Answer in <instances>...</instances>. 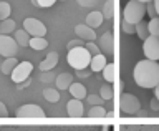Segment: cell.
I'll return each instance as SVG.
<instances>
[{
  "label": "cell",
  "instance_id": "6da1fadb",
  "mask_svg": "<svg viewBox=\"0 0 159 131\" xmlns=\"http://www.w3.org/2000/svg\"><path fill=\"white\" fill-rule=\"evenodd\" d=\"M133 78L138 87L154 88L159 83V63L154 60H141L136 63L133 72Z\"/></svg>",
  "mask_w": 159,
  "mask_h": 131
},
{
  "label": "cell",
  "instance_id": "7a4b0ae2",
  "mask_svg": "<svg viewBox=\"0 0 159 131\" xmlns=\"http://www.w3.org/2000/svg\"><path fill=\"white\" fill-rule=\"evenodd\" d=\"M66 62L71 68L75 70H83L89 68V62H91V53L86 50V47H76L68 50L66 53Z\"/></svg>",
  "mask_w": 159,
  "mask_h": 131
},
{
  "label": "cell",
  "instance_id": "3957f363",
  "mask_svg": "<svg viewBox=\"0 0 159 131\" xmlns=\"http://www.w3.org/2000/svg\"><path fill=\"white\" fill-rule=\"evenodd\" d=\"M144 13H146V3L139 2V0H129L124 7L123 12V20L136 25L138 22H141L144 18Z\"/></svg>",
  "mask_w": 159,
  "mask_h": 131
},
{
  "label": "cell",
  "instance_id": "277c9868",
  "mask_svg": "<svg viewBox=\"0 0 159 131\" xmlns=\"http://www.w3.org/2000/svg\"><path fill=\"white\" fill-rule=\"evenodd\" d=\"M17 118H22V119H43L45 118V111L42 110V106L35 103H27V105H22L18 110H17Z\"/></svg>",
  "mask_w": 159,
  "mask_h": 131
},
{
  "label": "cell",
  "instance_id": "5b68a950",
  "mask_svg": "<svg viewBox=\"0 0 159 131\" xmlns=\"http://www.w3.org/2000/svg\"><path fill=\"white\" fill-rule=\"evenodd\" d=\"M119 110L126 115H136L141 110V103L139 100L131 93H123L119 96Z\"/></svg>",
  "mask_w": 159,
  "mask_h": 131
},
{
  "label": "cell",
  "instance_id": "8992f818",
  "mask_svg": "<svg viewBox=\"0 0 159 131\" xmlns=\"http://www.w3.org/2000/svg\"><path fill=\"white\" fill-rule=\"evenodd\" d=\"M143 52L148 60L159 62V37L149 35L146 40H143Z\"/></svg>",
  "mask_w": 159,
  "mask_h": 131
},
{
  "label": "cell",
  "instance_id": "52a82bcc",
  "mask_svg": "<svg viewBox=\"0 0 159 131\" xmlns=\"http://www.w3.org/2000/svg\"><path fill=\"white\" fill-rule=\"evenodd\" d=\"M17 52H18L17 40L12 38L10 35H0V55L8 58V57H15Z\"/></svg>",
  "mask_w": 159,
  "mask_h": 131
},
{
  "label": "cell",
  "instance_id": "ba28073f",
  "mask_svg": "<svg viewBox=\"0 0 159 131\" xmlns=\"http://www.w3.org/2000/svg\"><path fill=\"white\" fill-rule=\"evenodd\" d=\"M23 28L28 32L30 37H45L47 35V27L43 22L38 18H25L23 20Z\"/></svg>",
  "mask_w": 159,
  "mask_h": 131
},
{
  "label": "cell",
  "instance_id": "9c48e42d",
  "mask_svg": "<svg viewBox=\"0 0 159 131\" xmlns=\"http://www.w3.org/2000/svg\"><path fill=\"white\" fill-rule=\"evenodd\" d=\"M33 70V65L30 62H18V65L13 68V72L10 73L12 75V82L17 85L20 82H23V80H27L30 77V73H32Z\"/></svg>",
  "mask_w": 159,
  "mask_h": 131
},
{
  "label": "cell",
  "instance_id": "30bf717a",
  "mask_svg": "<svg viewBox=\"0 0 159 131\" xmlns=\"http://www.w3.org/2000/svg\"><path fill=\"white\" fill-rule=\"evenodd\" d=\"M98 47L101 50V53L113 55V52H114V35H113V32L103 33L98 40Z\"/></svg>",
  "mask_w": 159,
  "mask_h": 131
},
{
  "label": "cell",
  "instance_id": "8fae6325",
  "mask_svg": "<svg viewBox=\"0 0 159 131\" xmlns=\"http://www.w3.org/2000/svg\"><path fill=\"white\" fill-rule=\"evenodd\" d=\"M75 33H76L78 38L84 40V42H94L96 40V33H94V28L88 27L86 23H78L75 27Z\"/></svg>",
  "mask_w": 159,
  "mask_h": 131
},
{
  "label": "cell",
  "instance_id": "7c38bea8",
  "mask_svg": "<svg viewBox=\"0 0 159 131\" xmlns=\"http://www.w3.org/2000/svg\"><path fill=\"white\" fill-rule=\"evenodd\" d=\"M66 111H68V116L70 118H81L83 115H84V108H83L81 100L71 98L66 103Z\"/></svg>",
  "mask_w": 159,
  "mask_h": 131
},
{
  "label": "cell",
  "instance_id": "4fadbf2b",
  "mask_svg": "<svg viewBox=\"0 0 159 131\" xmlns=\"http://www.w3.org/2000/svg\"><path fill=\"white\" fill-rule=\"evenodd\" d=\"M58 65V53L57 52H50L45 60L40 62V72H48V70H53Z\"/></svg>",
  "mask_w": 159,
  "mask_h": 131
},
{
  "label": "cell",
  "instance_id": "5bb4252c",
  "mask_svg": "<svg viewBox=\"0 0 159 131\" xmlns=\"http://www.w3.org/2000/svg\"><path fill=\"white\" fill-rule=\"evenodd\" d=\"M106 67V57H104L103 53H98L91 57V62H89V70H91L93 73H99L103 72V68Z\"/></svg>",
  "mask_w": 159,
  "mask_h": 131
},
{
  "label": "cell",
  "instance_id": "9a60e30c",
  "mask_svg": "<svg viewBox=\"0 0 159 131\" xmlns=\"http://www.w3.org/2000/svg\"><path fill=\"white\" fill-rule=\"evenodd\" d=\"M68 91H70V95H71L73 98H76V100H84V98H86V95H88L86 88H84V85L76 83V82H73L71 85H70Z\"/></svg>",
  "mask_w": 159,
  "mask_h": 131
},
{
  "label": "cell",
  "instance_id": "2e32d148",
  "mask_svg": "<svg viewBox=\"0 0 159 131\" xmlns=\"http://www.w3.org/2000/svg\"><path fill=\"white\" fill-rule=\"evenodd\" d=\"M55 83H57L58 90H68L70 85L73 83V75L71 73H60L57 78H55Z\"/></svg>",
  "mask_w": 159,
  "mask_h": 131
},
{
  "label": "cell",
  "instance_id": "e0dca14e",
  "mask_svg": "<svg viewBox=\"0 0 159 131\" xmlns=\"http://www.w3.org/2000/svg\"><path fill=\"white\" fill-rule=\"evenodd\" d=\"M103 20H104L103 13L96 12V10H93L91 13L86 15V25H88V27H91V28H98L99 25L103 23Z\"/></svg>",
  "mask_w": 159,
  "mask_h": 131
},
{
  "label": "cell",
  "instance_id": "ac0fdd59",
  "mask_svg": "<svg viewBox=\"0 0 159 131\" xmlns=\"http://www.w3.org/2000/svg\"><path fill=\"white\" fill-rule=\"evenodd\" d=\"M13 38L17 40V43H18V47H28V43H30V35L27 30H15V33H13Z\"/></svg>",
  "mask_w": 159,
  "mask_h": 131
},
{
  "label": "cell",
  "instance_id": "d6986e66",
  "mask_svg": "<svg viewBox=\"0 0 159 131\" xmlns=\"http://www.w3.org/2000/svg\"><path fill=\"white\" fill-rule=\"evenodd\" d=\"M103 78L108 83H113L116 80V65L114 63H106V67L103 68Z\"/></svg>",
  "mask_w": 159,
  "mask_h": 131
},
{
  "label": "cell",
  "instance_id": "ffe728a7",
  "mask_svg": "<svg viewBox=\"0 0 159 131\" xmlns=\"http://www.w3.org/2000/svg\"><path fill=\"white\" fill-rule=\"evenodd\" d=\"M28 47L33 50H45L48 47V40H45V37H32Z\"/></svg>",
  "mask_w": 159,
  "mask_h": 131
},
{
  "label": "cell",
  "instance_id": "44dd1931",
  "mask_svg": "<svg viewBox=\"0 0 159 131\" xmlns=\"http://www.w3.org/2000/svg\"><path fill=\"white\" fill-rule=\"evenodd\" d=\"M43 98L50 103H57L60 100V90L58 88H45L43 90Z\"/></svg>",
  "mask_w": 159,
  "mask_h": 131
},
{
  "label": "cell",
  "instance_id": "7402d4cb",
  "mask_svg": "<svg viewBox=\"0 0 159 131\" xmlns=\"http://www.w3.org/2000/svg\"><path fill=\"white\" fill-rule=\"evenodd\" d=\"M17 65H18V62H17V58H15V57L5 58V62L2 63V73H3V75H10Z\"/></svg>",
  "mask_w": 159,
  "mask_h": 131
},
{
  "label": "cell",
  "instance_id": "603a6c76",
  "mask_svg": "<svg viewBox=\"0 0 159 131\" xmlns=\"http://www.w3.org/2000/svg\"><path fill=\"white\" fill-rule=\"evenodd\" d=\"M136 35L141 40H146L149 37V30H148V23H146V20H141V22H138L136 23Z\"/></svg>",
  "mask_w": 159,
  "mask_h": 131
},
{
  "label": "cell",
  "instance_id": "cb8c5ba5",
  "mask_svg": "<svg viewBox=\"0 0 159 131\" xmlns=\"http://www.w3.org/2000/svg\"><path fill=\"white\" fill-rule=\"evenodd\" d=\"M15 30V22L12 18H7V20H2L0 22V35H8Z\"/></svg>",
  "mask_w": 159,
  "mask_h": 131
},
{
  "label": "cell",
  "instance_id": "d4e9b609",
  "mask_svg": "<svg viewBox=\"0 0 159 131\" xmlns=\"http://www.w3.org/2000/svg\"><path fill=\"white\" fill-rule=\"evenodd\" d=\"M103 17L104 18H108V20H111L114 17V0H106L103 5Z\"/></svg>",
  "mask_w": 159,
  "mask_h": 131
},
{
  "label": "cell",
  "instance_id": "484cf974",
  "mask_svg": "<svg viewBox=\"0 0 159 131\" xmlns=\"http://www.w3.org/2000/svg\"><path fill=\"white\" fill-rule=\"evenodd\" d=\"M99 95H101V98L104 101H109V100H113V96H114V88L109 83H106L101 87V90H99Z\"/></svg>",
  "mask_w": 159,
  "mask_h": 131
},
{
  "label": "cell",
  "instance_id": "4316f807",
  "mask_svg": "<svg viewBox=\"0 0 159 131\" xmlns=\"http://www.w3.org/2000/svg\"><path fill=\"white\" fill-rule=\"evenodd\" d=\"M88 116L89 118H104V116H106V110H104L101 105H94V106L89 108Z\"/></svg>",
  "mask_w": 159,
  "mask_h": 131
},
{
  "label": "cell",
  "instance_id": "83f0119b",
  "mask_svg": "<svg viewBox=\"0 0 159 131\" xmlns=\"http://www.w3.org/2000/svg\"><path fill=\"white\" fill-rule=\"evenodd\" d=\"M148 30H149V35H156L159 37V17H154L148 22Z\"/></svg>",
  "mask_w": 159,
  "mask_h": 131
},
{
  "label": "cell",
  "instance_id": "f1b7e54d",
  "mask_svg": "<svg viewBox=\"0 0 159 131\" xmlns=\"http://www.w3.org/2000/svg\"><path fill=\"white\" fill-rule=\"evenodd\" d=\"M10 12H12L10 3L8 2H0V22H2V20L10 18Z\"/></svg>",
  "mask_w": 159,
  "mask_h": 131
},
{
  "label": "cell",
  "instance_id": "f546056e",
  "mask_svg": "<svg viewBox=\"0 0 159 131\" xmlns=\"http://www.w3.org/2000/svg\"><path fill=\"white\" fill-rule=\"evenodd\" d=\"M86 101L91 106H94V105H103L104 100L101 98V95H86Z\"/></svg>",
  "mask_w": 159,
  "mask_h": 131
},
{
  "label": "cell",
  "instance_id": "4dcf8cb0",
  "mask_svg": "<svg viewBox=\"0 0 159 131\" xmlns=\"http://www.w3.org/2000/svg\"><path fill=\"white\" fill-rule=\"evenodd\" d=\"M121 27H123V32L128 33V35H134V33H136V25L129 23V22H126V20H123V22H121Z\"/></svg>",
  "mask_w": 159,
  "mask_h": 131
},
{
  "label": "cell",
  "instance_id": "1f68e13d",
  "mask_svg": "<svg viewBox=\"0 0 159 131\" xmlns=\"http://www.w3.org/2000/svg\"><path fill=\"white\" fill-rule=\"evenodd\" d=\"M84 47H86V50L89 53H91V57H94V55H98V53H101V50H99V47L94 42H86V45H84Z\"/></svg>",
  "mask_w": 159,
  "mask_h": 131
},
{
  "label": "cell",
  "instance_id": "d6a6232c",
  "mask_svg": "<svg viewBox=\"0 0 159 131\" xmlns=\"http://www.w3.org/2000/svg\"><path fill=\"white\" fill-rule=\"evenodd\" d=\"M84 45H86V42H84V40L76 38V40H70L68 45H66V48L71 50V48H76V47H84Z\"/></svg>",
  "mask_w": 159,
  "mask_h": 131
},
{
  "label": "cell",
  "instance_id": "836d02e7",
  "mask_svg": "<svg viewBox=\"0 0 159 131\" xmlns=\"http://www.w3.org/2000/svg\"><path fill=\"white\" fill-rule=\"evenodd\" d=\"M52 72H53V70H48V72H43V73H42V77H40V80H42L43 83H50V82H53L55 78H53V73H52Z\"/></svg>",
  "mask_w": 159,
  "mask_h": 131
},
{
  "label": "cell",
  "instance_id": "e575fe53",
  "mask_svg": "<svg viewBox=\"0 0 159 131\" xmlns=\"http://www.w3.org/2000/svg\"><path fill=\"white\" fill-rule=\"evenodd\" d=\"M146 12H148V15H149L151 18L157 17V13H156V7H154V2H148V3H146Z\"/></svg>",
  "mask_w": 159,
  "mask_h": 131
},
{
  "label": "cell",
  "instance_id": "d590c367",
  "mask_svg": "<svg viewBox=\"0 0 159 131\" xmlns=\"http://www.w3.org/2000/svg\"><path fill=\"white\" fill-rule=\"evenodd\" d=\"M93 72L89 68H83V70H76V78H88Z\"/></svg>",
  "mask_w": 159,
  "mask_h": 131
},
{
  "label": "cell",
  "instance_id": "8d00e7d4",
  "mask_svg": "<svg viewBox=\"0 0 159 131\" xmlns=\"http://www.w3.org/2000/svg\"><path fill=\"white\" fill-rule=\"evenodd\" d=\"M78 5H81V7H93V5L98 3V0H76Z\"/></svg>",
  "mask_w": 159,
  "mask_h": 131
},
{
  "label": "cell",
  "instance_id": "74e56055",
  "mask_svg": "<svg viewBox=\"0 0 159 131\" xmlns=\"http://www.w3.org/2000/svg\"><path fill=\"white\" fill-rule=\"evenodd\" d=\"M57 2V0H38V7H42V8H48V7H52V5Z\"/></svg>",
  "mask_w": 159,
  "mask_h": 131
},
{
  "label": "cell",
  "instance_id": "f35d334b",
  "mask_svg": "<svg viewBox=\"0 0 159 131\" xmlns=\"http://www.w3.org/2000/svg\"><path fill=\"white\" fill-rule=\"evenodd\" d=\"M7 116H8V110L2 101H0V118H7Z\"/></svg>",
  "mask_w": 159,
  "mask_h": 131
},
{
  "label": "cell",
  "instance_id": "ab89813d",
  "mask_svg": "<svg viewBox=\"0 0 159 131\" xmlns=\"http://www.w3.org/2000/svg\"><path fill=\"white\" fill-rule=\"evenodd\" d=\"M151 110H152V111H159V100L156 96L151 100Z\"/></svg>",
  "mask_w": 159,
  "mask_h": 131
},
{
  "label": "cell",
  "instance_id": "60d3db41",
  "mask_svg": "<svg viewBox=\"0 0 159 131\" xmlns=\"http://www.w3.org/2000/svg\"><path fill=\"white\" fill-rule=\"evenodd\" d=\"M28 85H30V78H27V80H23V82L17 83V88H20V90H22V88H27Z\"/></svg>",
  "mask_w": 159,
  "mask_h": 131
},
{
  "label": "cell",
  "instance_id": "b9f144b4",
  "mask_svg": "<svg viewBox=\"0 0 159 131\" xmlns=\"http://www.w3.org/2000/svg\"><path fill=\"white\" fill-rule=\"evenodd\" d=\"M154 96H156V98L159 100V83L156 85V87H154Z\"/></svg>",
  "mask_w": 159,
  "mask_h": 131
},
{
  "label": "cell",
  "instance_id": "7bdbcfd3",
  "mask_svg": "<svg viewBox=\"0 0 159 131\" xmlns=\"http://www.w3.org/2000/svg\"><path fill=\"white\" fill-rule=\"evenodd\" d=\"M152 2H154V7H156V13L159 17V0H152Z\"/></svg>",
  "mask_w": 159,
  "mask_h": 131
},
{
  "label": "cell",
  "instance_id": "ee69618b",
  "mask_svg": "<svg viewBox=\"0 0 159 131\" xmlns=\"http://www.w3.org/2000/svg\"><path fill=\"white\" fill-rule=\"evenodd\" d=\"M32 3L35 5V7H38V0H32Z\"/></svg>",
  "mask_w": 159,
  "mask_h": 131
},
{
  "label": "cell",
  "instance_id": "f6af8a7d",
  "mask_svg": "<svg viewBox=\"0 0 159 131\" xmlns=\"http://www.w3.org/2000/svg\"><path fill=\"white\" fill-rule=\"evenodd\" d=\"M139 2H143V3H148V2H152V0H139Z\"/></svg>",
  "mask_w": 159,
  "mask_h": 131
},
{
  "label": "cell",
  "instance_id": "bcb514c9",
  "mask_svg": "<svg viewBox=\"0 0 159 131\" xmlns=\"http://www.w3.org/2000/svg\"><path fill=\"white\" fill-rule=\"evenodd\" d=\"M0 2H7V0H0Z\"/></svg>",
  "mask_w": 159,
  "mask_h": 131
},
{
  "label": "cell",
  "instance_id": "7dc6e473",
  "mask_svg": "<svg viewBox=\"0 0 159 131\" xmlns=\"http://www.w3.org/2000/svg\"><path fill=\"white\" fill-rule=\"evenodd\" d=\"M60 2H66V0H60Z\"/></svg>",
  "mask_w": 159,
  "mask_h": 131
}]
</instances>
